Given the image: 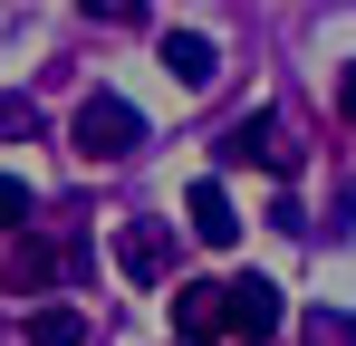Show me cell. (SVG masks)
Segmentation results:
<instances>
[{"label": "cell", "instance_id": "6da1fadb", "mask_svg": "<svg viewBox=\"0 0 356 346\" xmlns=\"http://www.w3.org/2000/svg\"><path fill=\"white\" fill-rule=\"evenodd\" d=\"M67 145H77V154H87V164H125V154H135V145H145V115L125 106L116 87H97V97H87V106H77V125H67Z\"/></svg>", "mask_w": 356, "mask_h": 346}, {"label": "cell", "instance_id": "7a4b0ae2", "mask_svg": "<svg viewBox=\"0 0 356 346\" xmlns=\"http://www.w3.org/2000/svg\"><path fill=\"white\" fill-rule=\"evenodd\" d=\"M222 164H260V173L289 183V173H298V145H289L280 115H232V125H222Z\"/></svg>", "mask_w": 356, "mask_h": 346}, {"label": "cell", "instance_id": "3957f363", "mask_svg": "<svg viewBox=\"0 0 356 346\" xmlns=\"http://www.w3.org/2000/svg\"><path fill=\"white\" fill-rule=\"evenodd\" d=\"M0 288H10V298H49V288H58V250H49L39 231H19L10 260H0Z\"/></svg>", "mask_w": 356, "mask_h": 346}, {"label": "cell", "instance_id": "277c9868", "mask_svg": "<svg viewBox=\"0 0 356 346\" xmlns=\"http://www.w3.org/2000/svg\"><path fill=\"white\" fill-rule=\"evenodd\" d=\"M183 222H193L202 250H232V240H241V212H232V192H222V183H193V192H183Z\"/></svg>", "mask_w": 356, "mask_h": 346}, {"label": "cell", "instance_id": "5b68a950", "mask_svg": "<svg viewBox=\"0 0 356 346\" xmlns=\"http://www.w3.org/2000/svg\"><path fill=\"white\" fill-rule=\"evenodd\" d=\"M116 270H125V279H145V288L164 279V270H174V240H164V222H125V231H116Z\"/></svg>", "mask_w": 356, "mask_h": 346}, {"label": "cell", "instance_id": "8992f818", "mask_svg": "<svg viewBox=\"0 0 356 346\" xmlns=\"http://www.w3.org/2000/svg\"><path fill=\"white\" fill-rule=\"evenodd\" d=\"M222 327H232V308H222V279H183L174 288V337H222Z\"/></svg>", "mask_w": 356, "mask_h": 346}, {"label": "cell", "instance_id": "52a82bcc", "mask_svg": "<svg viewBox=\"0 0 356 346\" xmlns=\"http://www.w3.org/2000/svg\"><path fill=\"white\" fill-rule=\"evenodd\" d=\"M222 308H232V327H241L250 346L280 327V288H270V279H222Z\"/></svg>", "mask_w": 356, "mask_h": 346}, {"label": "cell", "instance_id": "ba28073f", "mask_svg": "<svg viewBox=\"0 0 356 346\" xmlns=\"http://www.w3.org/2000/svg\"><path fill=\"white\" fill-rule=\"evenodd\" d=\"M164 67H174V87H212L222 77V49L202 29H164Z\"/></svg>", "mask_w": 356, "mask_h": 346}, {"label": "cell", "instance_id": "9c48e42d", "mask_svg": "<svg viewBox=\"0 0 356 346\" xmlns=\"http://www.w3.org/2000/svg\"><path fill=\"white\" fill-rule=\"evenodd\" d=\"M29 346H87V308L39 298V308H29Z\"/></svg>", "mask_w": 356, "mask_h": 346}, {"label": "cell", "instance_id": "30bf717a", "mask_svg": "<svg viewBox=\"0 0 356 346\" xmlns=\"http://www.w3.org/2000/svg\"><path fill=\"white\" fill-rule=\"evenodd\" d=\"M308 346H356V318H337V308H318V318H308Z\"/></svg>", "mask_w": 356, "mask_h": 346}, {"label": "cell", "instance_id": "8fae6325", "mask_svg": "<svg viewBox=\"0 0 356 346\" xmlns=\"http://www.w3.org/2000/svg\"><path fill=\"white\" fill-rule=\"evenodd\" d=\"M29 222V183H19V173H0V231H19Z\"/></svg>", "mask_w": 356, "mask_h": 346}, {"label": "cell", "instance_id": "7c38bea8", "mask_svg": "<svg viewBox=\"0 0 356 346\" xmlns=\"http://www.w3.org/2000/svg\"><path fill=\"white\" fill-rule=\"evenodd\" d=\"M87 19H106V29H125V19H145V0H77Z\"/></svg>", "mask_w": 356, "mask_h": 346}, {"label": "cell", "instance_id": "4fadbf2b", "mask_svg": "<svg viewBox=\"0 0 356 346\" xmlns=\"http://www.w3.org/2000/svg\"><path fill=\"white\" fill-rule=\"evenodd\" d=\"M337 106H347V115H356V58H347V77H337Z\"/></svg>", "mask_w": 356, "mask_h": 346}]
</instances>
